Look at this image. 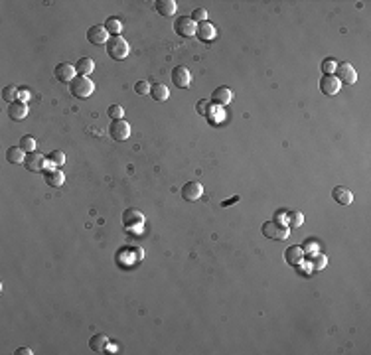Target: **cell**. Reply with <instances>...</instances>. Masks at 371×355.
Segmentation results:
<instances>
[{
    "instance_id": "cell-1",
    "label": "cell",
    "mask_w": 371,
    "mask_h": 355,
    "mask_svg": "<svg viewBox=\"0 0 371 355\" xmlns=\"http://www.w3.org/2000/svg\"><path fill=\"white\" fill-rule=\"evenodd\" d=\"M261 231H263V235H265L266 239H270V241H286L288 235H290L288 225H284L280 221H266V223H263Z\"/></svg>"
},
{
    "instance_id": "cell-2",
    "label": "cell",
    "mask_w": 371,
    "mask_h": 355,
    "mask_svg": "<svg viewBox=\"0 0 371 355\" xmlns=\"http://www.w3.org/2000/svg\"><path fill=\"white\" fill-rule=\"evenodd\" d=\"M69 91L75 99H87L91 97V93L95 91V85L89 77H83V75H77L71 83H69Z\"/></svg>"
},
{
    "instance_id": "cell-3",
    "label": "cell",
    "mask_w": 371,
    "mask_h": 355,
    "mask_svg": "<svg viewBox=\"0 0 371 355\" xmlns=\"http://www.w3.org/2000/svg\"><path fill=\"white\" fill-rule=\"evenodd\" d=\"M128 51H130V48H128V44H126L124 38H121V36H111L109 38V42H107V53H109L111 59L123 61L128 55Z\"/></svg>"
},
{
    "instance_id": "cell-4",
    "label": "cell",
    "mask_w": 371,
    "mask_h": 355,
    "mask_svg": "<svg viewBox=\"0 0 371 355\" xmlns=\"http://www.w3.org/2000/svg\"><path fill=\"white\" fill-rule=\"evenodd\" d=\"M336 77H338V81L340 83H344V85H354L356 81H358V71L354 69V65L352 63H348V61H344V63H338V67H336Z\"/></svg>"
},
{
    "instance_id": "cell-5",
    "label": "cell",
    "mask_w": 371,
    "mask_h": 355,
    "mask_svg": "<svg viewBox=\"0 0 371 355\" xmlns=\"http://www.w3.org/2000/svg\"><path fill=\"white\" fill-rule=\"evenodd\" d=\"M109 134L113 140L117 142H123L130 136V124L124 120V118H119V120H113L111 126H109Z\"/></svg>"
},
{
    "instance_id": "cell-6",
    "label": "cell",
    "mask_w": 371,
    "mask_h": 355,
    "mask_svg": "<svg viewBox=\"0 0 371 355\" xmlns=\"http://www.w3.org/2000/svg\"><path fill=\"white\" fill-rule=\"evenodd\" d=\"M123 225L126 229H140L144 225V215L138 209H134V207L124 209V213H123Z\"/></svg>"
},
{
    "instance_id": "cell-7",
    "label": "cell",
    "mask_w": 371,
    "mask_h": 355,
    "mask_svg": "<svg viewBox=\"0 0 371 355\" xmlns=\"http://www.w3.org/2000/svg\"><path fill=\"white\" fill-rule=\"evenodd\" d=\"M46 162H48V158H44V154L30 152L24 160V166H26L28 172L40 174V172H46Z\"/></svg>"
},
{
    "instance_id": "cell-8",
    "label": "cell",
    "mask_w": 371,
    "mask_h": 355,
    "mask_svg": "<svg viewBox=\"0 0 371 355\" xmlns=\"http://www.w3.org/2000/svg\"><path fill=\"white\" fill-rule=\"evenodd\" d=\"M174 32L178 36H182V38H192V36H196V24L190 18L182 16V18H178L174 22Z\"/></svg>"
},
{
    "instance_id": "cell-9",
    "label": "cell",
    "mask_w": 371,
    "mask_h": 355,
    "mask_svg": "<svg viewBox=\"0 0 371 355\" xmlns=\"http://www.w3.org/2000/svg\"><path fill=\"white\" fill-rule=\"evenodd\" d=\"M190 81H192V77H190L188 67L178 65V67L172 69V83H174L176 87H180V89H188V87H190Z\"/></svg>"
},
{
    "instance_id": "cell-10",
    "label": "cell",
    "mask_w": 371,
    "mask_h": 355,
    "mask_svg": "<svg viewBox=\"0 0 371 355\" xmlns=\"http://www.w3.org/2000/svg\"><path fill=\"white\" fill-rule=\"evenodd\" d=\"M75 73H77L75 71V65H71V63H59L55 67V71H53L55 79L61 81V83H71L75 79Z\"/></svg>"
},
{
    "instance_id": "cell-11",
    "label": "cell",
    "mask_w": 371,
    "mask_h": 355,
    "mask_svg": "<svg viewBox=\"0 0 371 355\" xmlns=\"http://www.w3.org/2000/svg\"><path fill=\"white\" fill-rule=\"evenodd\" d=\"M109 32L105 30V26H91L89 30H87V40L91 42V44H95V46H103V44H107L109 42Z\"/></svg>"
},
{
    "instance_id": "cell-12",
    "label": "cell",
    "mask_w": 371,
    "mask_h": 355,
    "mask_svg": "<svg viewBox=\"0 0 371 355\" xmlns=\"http://www.w3.org/2000/svg\"><path fill=\"white\" fill-rule=\"evenodd\" d=\"M340 87H342V83L338 81L336 75H324L322 81H320V91H322L324 95H330V97H332V95H338Z\"/></svg>"
},
{
    "instance_id": "cell-13",
    "label": "cell",
    "mask_w": 371,
    "mask_h": 355,
    "mask_svg": "<svg viewBox=\"0 0 371 355\" xmlns=\"http://www.w3.org/2000/svg\"><path fill=\"white\" fill-rule=\"evenodd\" d=\"M204 194V186L200 182H188L184 188H182V198L188 200V202H196L200 200Z\"/></svg>"
},
{
    "instance_id": "cell-14",
    "label": "cell",
    "mask_w": 371,
    "mask_h": 355,
    "mask_svg": "<svg viewBox=\"0 0 371 355\" xmlns=\"http://www.w3.org/2000/svg\"><path fill=\"white\" fill-rule=\"evenodd\" d=\"M233 101V93L229 87H217L212 93V105H217V107H225Z\"/></svg>"
},
{
    "instance_id": "cell-15",
    "label": "cell",
    "mask_w": 371,
    "mask_h": 355,
    "mask_svg": "<svg viewBox=\"0 0 371 355\" xmlns=\"http://www.w3.org/2000/svg\"><path fill=\"white\" fill-rule=\"evenodd\" d=\"M284 260H286L290 266H300V264L304 262V251H302V247H296V245L288 247V249L284 251Z\"/></svg>"
},
{
    "instance_id": "cell-16",
    "label": "cell",
    "mask_w": 371,
    "mask_h": 355,
    "mask_svg": "<svg viewBox=\"0 0 371 355\" xmlns=\"http://www.w3.org/2000/svg\"><path fill=\"white\" fill-rule=\"evenodd\" d=\"M8 117L12 120H24L28 117V105L22 101H16V103H10L8 107Z\"/></svg>"
},
{
    "instance_id": "cell-17",
    "label": "cell",
    "mask_w": 371,
    "mask_h": 355,
    "mask_svg": "<svg viewBox=\"0 0 371 355\" xmlns=\"http://www.w3.org/2000/svg\"><path fill=\"white\" fill-rule=\"evenodd\" d=\"M196 36H198L200 40H204V42H212L213 38L217 36V32H215L213 24H210V22H202V24H196Z\"/></svg>"
},
{
    "instance_id": "cell-18",
    "label": "cell",
    "mask_w": 371,
    "mask_h": 355,
    "mask_svg": "<svg viewBox=\"0 0 371 355\" xmlns=\"http://www.w3.org/2000/svg\"><path fill=\"white\" fill-rule=\"evenodd\" d=\"M332 198L336 200V202L340 203V205H350V203L354 202V194L348 190V188H344V186H338V188H334V192H332Z\"/></svg>"
},
{
    "instance_id": "cell-19",
    "label": "cell",
    "mask_w": 371,
    "mask_h": 355,
    "mask_svg": "<svg viewBox=\"0 0 371 355\" xmlns=\"http://www.w3.org/2000/svg\"><path fill=\"white\" fill-rule=\"evenodd\" d=\"M154 6H156V10H158L160 16H164V18L174 16V14H176V8H178L174 0H156Z\"/></svg>"
},
{
    "instance_id": "cell-20",
    "label": "cell",
    "mask_w": 371,
    "mask_h": 355,
    "mask_svg": "<svg viewBox=\"0 0 371 355\" xmlns=\"http://www.w3.org/2000/svg\"><path fill=\"white\" fill-rule=\"evenodd\" d=\"M44 180H46V184H48L50 188H59V186H63L65 176H63L59 170H46V172H44Z\"/></svg>"
},
{
    "instance_id": "cell-21",
    "label": "cell",
    "mask_w": 371,
    "mask_h": 355,
    "mask_svg": "<svg viewBox=\"0 0 371 355\" xmlns=\"http://www.w3.org/2000/svg\"><path fill=\"white\" fill-rule=\"evenodd\" d=\"M93 69H95V61H93L91 57H81V59H77V63H75V71H77L79 75H83V77L91 75Z\"/></svg>"
},
{
    "instance_id": "cell-22",
    "label": "cell",
    "mask_w": 371,
    "mask_h": 355,
    "mask_svg": "<svg viewBox=\"0 0 371 355\" xmlns=\"http://www.w3.org/2000/svg\"><path fill=\"white\" fill-rule=\"evenodd\" d=\"M107 346H109V338L103 336V334H97V336H93V338L89 340V348H91V352H95V354H105Z\"/></svg>"
},
{
    "instance_id": "cell-23",
    "label": "cell",
    "mask_w": 371,
    "mask_h": 355,
    "mask_svg": "<svg viewBox=\"0 0 371 355\" xmlns=\"http://www.w3.org/2000/svg\"><path fill=\"white\" fill-rule=\"evenodd\" d=\"M150 97H152L154 101L162 103L170 97V91H168V87H166L164 83H154V85L150 87Z\"/></svg>"
},
{
    "instance_id": "cell-24",
    "label": "cell",
    "mask_w": 371,
    "mask_h": 355,
    "mask_svg": "<svg viewBox=\"0 0 371 355\" xmlns=\"http://www.w3.org/2000/svg\"><path fill=\"white\" fill-rule=\"evenodd\" d=\"M103 26H105V30L111 34V36H119V34L123 32V20H121V18H117V16L107 18Z\"/></svg>"
},
{
    "instance_id": "cell-25",
    "label": "cell",
    "mask_w": 371,
    "mask_h": 355,
    "mask_svg": "<svg viewBox=\"0 0 371 355\" xmlns=\"http://www.w3.org/2000/svg\"><path fill=\"white\" fill-rule=\"evenodd\" d=\"M6 160H8L10 164H24L26 152H24L20 146H12V148L6 150Z\"/></svg>"
},
{
    "instance_id": "cell-26",
    "label": "cell",
    "mask_w": 371,
    "mask_h": 355,
    "mask_svg": "<svg viewBox=\"0 0 371 355\" xmlns=\"http://www.w3.org/2000/svg\"><path fill=\"white\" fill-rule=\"evenodd\" d=\"M286 223L284 225H290V227H300L302 223H304V215L300 213V211H290L288 215H286Z\"/></svg>"
},
{
    "instance_id": "cell-27",
    "label": "cell",
    "mask_w": 371,
    "mask_h": 355,
    "mask_svg": "<svg viewBox=\"0 0 371 355\" xmlns=\"http://www.w3.org/2000/svg\"><path fill=\"white\" fill-rule=\"evenodd\" d=\"M326 262H328V258H326L324 254H314L312 258H308V266H310L312 270H322V268L326 266Z\"/></svg>"
},
{
    "instance_id": "cell-28",
    "label": "cell",
    "mask_w": 371,
    "mask_h": 355,
    "mask_svg": "<svg viewBox=\"0 0 371 355\" xmlns=\"http://www.w3.org/2000/svg\"><path fill=\"white\" fill-rule=\"evenodd\" d=\"M18 95H20V91H18L16 87H12V85H8V87L2 89V99L6 103H16Z\"/></svg>"
},
{
    "instance_id": "cell-29",
    "label": "cell",
    "mask_w": 371,
    "mask_h": 355,
    "mask_svg": "<svg viewBox=\"0 0 371 355\" xmlns=\"http://www.w3.org/2000/svg\"><path fill=\"white\" fill-rule=\"evenodd\" d=\"M190 20H192L194 24H202V22H208V10H206V8H196V10L192 12Z\"/></svg>"
},
{
    "instance_id": "cell-30",
    "label": "cell",
    "mask_w": 371,
    "mask_h": 355,
    "mask_svg": "<svg viewBox=\"0 0 371 355\" xmlns=\"http://www.w3.org/2000/svg\"><path fill=\"white\" fill-rule=\"evenodd\" d=\"M20 148L28 154L36 152V140H34L32 136H22V138H20Z\"/></svg>"
},
{
    "instance_id": "cell-31",
    "label": "cell",
    "mask_w": 371,
    "mask_h": 355,
    "mask_svg": "<svg viewBox=\"0 0 371 355\" xmlns=\"http://www.w3.org/2000/svg\"><path fill=\"white\" fill-rule=\"evenodd\" d=\"M48 162L53 164V166H63L65 164V154L61 150H53V152L48 154Z\"/></svg>"
},
{
    "instance_id": "cell-32",
    "label": "cell",
    "mask_w": 371,
    "mask_h": 355,
    "mask_svg": "<svg viewBox=\"0 0 371 355\" xmlns=\"http://www.w3.org/2000/svg\"><path fill=\"white\" fill-rule=\"evenodd\" d=\"M107 115H109L113 120H119V118H123V117H124V109H123L121 105H111V107H109V111H107Z\"/></svg>"
},
{
    "instance_id": "cell-33",
    "label": "cell",
    "mask_w": 371,
    "mask_h": 355,
    "mask_svg": "<svg viewBox=\"0 0 371 355\" xmlns=\"http://www.w3.org/2000/svg\"><path fill=\"white\" fill-rule=\"evenodd\" d=\"M336 67H338V63H336L334 59H324V61H322V71H324V75H334Z\"/></svg>"
},
{
    "instance_id": "cell-34",
    "label": "cell",
    "mask_w": 371,
    "mask_h": 355,
    "mask_svg": "<svg viewBox=\"0 0 371 355\" xmlns=\"http://www.w3.org/2000/svg\"><path fill=\"white\" fill-rule=\"evenodd\" d=\"M134 91H136L138 95H150V83H148V81H138V83L134 85Z\"/></svg>"
},
{
    "instance_id": "cell-35",
    "label": "cell",
    "mask_w": 371,
    "mask_h": 355,
    "mask_svg": "<svg viewBox=\"0 0 371 355\" xmlns=\"http://www.w3.org/2000/svg\"><path fill=\"white\" fill-rule=\"evenodd\" d=\"M210 107H212V101H210V103H206V101H200V103H198V113H200V115H204V117H206V115H208V111H210Z\"/></svg>"
},
{
    "instance_id": "cell-36",
    "label": "cell",
    "mask_w": 371,
    "mask_h": 355,
    "mask_svg": "<svg viewBox=\"0 0 371 355\" xmlns=\"http://www.w3.org/2000/svg\"><path fill=\"white\" fill-rule=\"evenodd\" d=\"M16 355H32V350L30 348H20V350H16Z\"/></svg>"
},
{
    "instance_id": "cell-37",
    "label": "cell",
    "mask_w": 371,
    "mask_h": 355,
    "mask_svg": "<svg viewBox=\"0 0 371 355\" xmlns=\"http://www.w3.org/2000/svg\"><path fill=\"white\" fill-rule=\"evenodd\" d=\"M314 249H316V245H314L312 241H308V243H306V251H314Z\"/></svg>"
},
{
    "instance_id": "cell-38",
    "label": "cell",
    "mask_w": 371,
    "mask_h": 355,
    "mask_svg": "<svg viewBox=\"0 0 371 355\" xmlns=\"http://www.w3.org/2000/svg\"><path fill=\"white\" fill-rule=\"evenodd\" d=\"M237 200H239V198H233V200H229V202H223V207H225V205H229V203L237 202Z\"/></svg>"
}]
</instances>
